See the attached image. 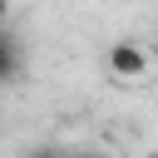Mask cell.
<instances>
[{"mask_svg": "<svg viewBox=\"0 0 158 158\" xmlns=\"http://www.w3.org/2000/svg\"><path fill=\"white\" fill-rule=\"evenodd\" d=\"M74 158H118V153H99V148H89V153H74Z\"/></svg>", "mask_w": 158, "mask_h": 158, "instance_id": "277c9868", "label": "cell"}, {"mask_svg": "<svg viewBox=\"0 0 158 158\" xmlns=\"http://www.w3.org/2000/svg\"><path fill=\"white\" fill-rule=\"evenodd\" d=\"M148 158H158V153H148Z\"/></svg>", "mask_w": 158, "mask_h": 158, "instance_id": "8992f818", "label": "cell"}, {"mask_svg": "<svg viewBox=\"0 0 158 158\" xmlns=\"http://www.w3.org/2000/svg\"><path fill=\"white\" fill-rule=\"evenodd\" d=\"M104 59H109V74L123 79V84H138V79L148 74V54H143V44H133V40H114Z\"/></svg>", "mask_w": 158, "mask_h": 158, "instance_id": "6da1fadb", "label": "cell"}, {"mask_svg": "<svg viewBox=\"0 0 158 158\" xmlns=\"http://www.w3.org/2000/svg\"><path fill=\"white\" fill-rule=\"evenodd\" d=\"M25 158H69V153H59V148H49V143H40V148H30Z\"/></svg>", "mask_w": 158, "mask_h": 158, "instance_id": "3957f363", "label": "cell"}, {"mask_svg": "<svg viewBox=\"0 0 158 158\" xmlns=\"http://www.w3.org/2000/svg\"><path fill=\"white\" fill-rule=\"evenodd\" d=\"M5 15H10V0H0V25H5Z\"/></svg>", "mask_w": 158, "mask_h": 158, "instance_id": "5b68a950", "label": "cell"}, {"mask_svg": "<svg viewBox=\"0 0 158 158\" xmlns=\"http://www.w3.org/2000/svg\"><path fill=\"white\" fill-rule=\"evenodd\" d=\"M20 64H25V54H20V44H15V35L0 25V84H10L15 74H20Z\"/></svg>", "mask_w": 158, "mask_h": 158, "instance_id": "7a4b0ae2", "label": "cell"}]
</instances>
